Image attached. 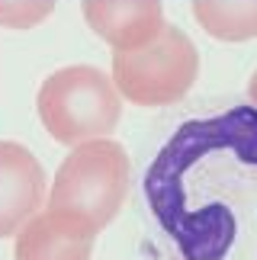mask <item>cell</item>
I'll use <instances>...</instances> for the list:
<instances>
[{"label":"cell","mask_w":257,"mask_h":260,"mask_svg":"<svg viewBox=\"0 0 257 260\" xmlns=\"http://www.w3.org/2000/svg\"><path fill=\"white\" fill-rule=\"evenodd\" d=\"M48 203V180L39 157L13 138H0V241L16 238Z\"/></svg>","instance_id":"cell-5"},{"label":"cell","mask_w":257,"mask_h":260,"mask_svg":"<svg viewBox=\"0 0 257 260\" xmlns=\"http://www.w3.org/2000/svg\"><path fill=\"white\" fill-rule=\"evenodd\" d=\"M193 19L215 42L257 39V0H193Z\"/></svg>","instance_id":"cell-8"},{"label":"cell","mask_w":257,"mask_h":260,"mask_svg":"<svg viewBox=\"0 0 257 260\" xmlns=\"http://www.w3.org/2000/svg\"><path fill=\"white\" fill-rule=\"evenodd\" d=\"M113 84L132 106L164 109L196 87L200 52L180 26L167 23L148 45L132 52H113Z\"/></svg>","instance_id":"cell-4"},{"label":"cell","mask_w":257,"mask_h":260,"mask_svg":"<svg viewBox=\"0 0 257 260\" xmlns=\"http://www.w3.org/2000/svg\"><path fill=\"white\" fill-rule=\"evenodd\" d=\"M138 209L174 260H232L257 238V106H203L171 125L138 177Z\"/></svg>","instance_id":"cell-1"},{"label":"cell","mask_w":257,"mask_h":260,"mask_svg":"<svg viewBox=\"0 0 257 260\" xmlns=\"http://www.w3.org/2000/svg\"><path fill=\"white\" fill-rule=\"evenodd\" d=\"M84 23L113 52L148 45L167 26L161 0H81Z\"/></svg>","instance_id":"cell-6"},{"label":"cell","mask_w":257,"mask_h":260,"mask_svg":"<svg viewBox=\"0 0 257 260\" xmlns=\"http://www.w3.org/2000/svg\"><path fill=\"white\" fill-rule=\"evenodd\" d=\"M248 100L257 106V68H254V74L248 77Z\"/></svg>","instance_id":"cell-10"},{"label":"cell","mask_w":257,"mask_h":260,"mask_svg":"<svg viewBox=\"0 0 257 260\" xmlns=\"http://www.w3.org/2000/svg\"><path fill=\"white\" fill-rule=\"evenodd\" d=\"M132 189V161L128 151L113 138L74 145L58 164L48 186L45 209L77 215L90 228L103 232L116 222Z\"/></svg>","instance_id":"cell-2"},{"label":"cell","mask_w":257,"mask_h":260,"mask_svg":"<svg viewBox=\"0 0 257 260\" xmlns=\"http://www.w3.org/2000/svg\"><path fill=\"white\" fill-rule=\"evenodd\" d=\"M55 13V0H0V26L4 29H36Z\"/></svg>","instance_id":"cell-9"},{"label":"cell","mask_w":257,"mask_h":260,"mask_svg":"<svg viewBox=\"0 0 257 260\" xmlns=\"http://www.w3.org/2000/svg\"><path fill=\"white\" fill-rule=\"evenodd\" d=\"M97 235L77 215L45 209L16 232L13 260H93Z\"/></svg>","instance_id":"cell-7"},{"label":"cell","mask_w":257,"mask_h":260,"mask_svg":"<svg viewBox=\"0 0 257 260\" xmlns=\"http://www.w3.org/2000/svg\"><path fill=\"white\" fill-rule=\"evenodd\" d=\"M39 122L58 145L110 138L122 119V93L97 64H65L42 81L36 93Z\"/></svg>","instance_id":"cell-3"}]
</instances>
